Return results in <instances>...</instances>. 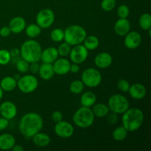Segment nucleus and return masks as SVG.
I'll list each match as a JSON object with an SVG mask.
<instances>
[{"label": "nucleus", "mask_w": 151, "mask_h": 151, "mask_svg": "<svg viewBox=\"0 0 151 151\" xmlns=\"http://www.w3.org/2000/svg\"><path fill=\"white\" fill-rule=\"evenodd\" d=\"M9 125V120L4 117H0V131L6 129Z\"/></svg>", "instance_id": "40"}, {"label": "nucleus", "mask_w": 151, "mask_h": 151, "mask_svg": "<svg viewBox=\"0 0 151 151\" xmlns=\"http://www.w3.org/2000/svg\"><path fill=\"white\" fill-rule=\"evenodd\" d=\"M128 131L123 126H119L116 128V129H114L112 136H113V138L114 140L118 142H122L125 140L126 137H128Z\"/></svg>", "instance_id": "28"}, {"label": "nucleus", "mask_w": 151, "mask_h": 151, "mask_svg": "<svg viewBox=\"0 0 151 151\" xmlns=\"http://www.w3.org/2000/svg\"><path fill=\"white\" fill-rule=\"evenodd\" d=\"M10 52V54L11 58H16V57H19L20 55V50H18L17 48H13L12 49Z\"/></svg>", "instance_id": "44"}, {"label": "nucleus", "mask_w": 151, "mask_h": 151, "mask_svg": "<svg viewBox=\"0 0 151 151\" xmlns=\"http://www.w3.org/2000/svg\"><path fill=\"white\" fill-rule=\"evenodd\" d=\"M116 3V0H103L101 2V7L104 11H111L114 9Z\"/></svg>", "instance_id": "35"}, {"label": "nucleus", "mask_w": 151, "mask_h": 151, "mask_svg": "<svg viewBox=\"0 0 151 151\" xmlns=\"http://www.w3.org/2000/svg\"><path fill=\"white\" fill-rule=\"evenodd\" d=\"M97 101V97L92 91H86L81 95V103L85 107H91Z\"/></svg>", "instance_id": "23"}, {"label": "nucleus", "mask_w": 151, "mask_h": 151, "mask_svg": "<svg viewBox=\"0 0 151 151\" xmlns=\"http://www.w3.org/2000/svg\"><path fill=\"white\" fill-rule=\"evenodd\" d=\"M128 92L132 98L135 100H142L147 94V89L143 84L134 83L130 86Z\"/></svg>", "instance_id": "17"}, {"label": "nucleus", "mask_w": 151, "mask_h": 151, "mask_svg": "<svg viewBox=\"0 0 151 151\" xmlns=\"http://www.w3.org/2000/svg\"><path fill=\"white\" fill-rule=\"evenodd\" d=\"M0 86L2 88L3 91H13L17 86V81L13 77H5L0 82Z\"/></svg>", "instance_id": "24"}, {"label": "nucleus", "mask_w": 151, "mask_h": 151, "mask_svg": "<svg viewBox=\"0 0 151 151\" xmlns=\"http://www.w3.org/2000/svg\"><path fill=\"white\" fill-rule=\"evenodd\" d=\"M107 119H108V122L110 124H115L116 122H117V114L115 113H113L111 112V114L109 113V114L107 115Z\"/></svg>", "instance_id": "39"}, {"label": "nucleus", "mask_w": 151, "mask_h": 151, "mask_svg": "<svg viewBox=\"0 0 151 151\" xmlns=\"http://www.w3.org/2000/svg\"><path fill=\"white\" fill-rule=\"evenodd\" d=\"M42 52L41 45L35 40H27L22 44L20 49V55L22 58L27 60L28 63L38 62L41 59Z\"/></svg>", "instance_id": "3"}, {"label": "nucleus", "mask_w": 151, "mask_h": 151, "mask_svg": "<svg viewBox=\"0 0 151 151\" xmlns=\"http://www.w3.org/2000/svg\"><path fill=\"white\" fill-rule=\"evenodd\" d=\"M11 150L13 151H24V148L22 146L19 145H15L13 147H12Z\"/></svg>", "instance_id": "45"}, {"label": "nucleus", "mask_w": 151, "mask_h": 151, "mask_svg": "<svg viewBox=\"0 0 151 151\" xmlns=\"http://www.w3.org/2000/svg\"><path fill=\"white\" fill-rule=\"evenodd\" d=\"M35 19H36V24L41 29H47L54 23V12L51 9H42L38 13Z\"/></svg>", "instance_id": "9"}, {"label": "nucleus", "mask_w": 151, "mask_h": 151, "mask_svg": "<svg viewBox=\"0 0 151 151\" xmlns=\"http://www.w3.org/2000/svg\"><path fill=\"white\" fill-rule=\"evenodd\" d=\"M81 81L83 83L84 86L89 88H95L101 83V73L97 69L88 68L83 72Z\"/></svg>", "instance_id": "7"}, {"label": "nucleus", "mask_w": 151, "mask_h": 151, "mask_svg": "<svg viewBox=\"0 0 151 151\" xmlns=\"http://www.w3.org/2000/svg\"><path fill=\"white\" fill-rule=\"evenodd\" d=\"M11 60L10 52L7 50H0V64L7 65Z\"/></svg>", "instance_id": "34"}, {"label": "nucleus", "mask_w": 151, "mask_h": 151, "mask_svg": "<svg viewBox=\"0 0 151 151\" xmlns=\"http://www.w3.org/2000/svg\"><path fill=\"white\" fill-rule=\"evenodd\" d=\"M80 71V66L78 63H72L70 66V72L72 73H78Z\"/></svg>", "instance_id": "43"}, {"label": "nucleus", "mask_w": 151, "mask_h": 151, "mask_svg": "<svg viewBox=\"0 0 151 151\" xmlns=\"http://www.w3.org/2000/svg\"><path fill=\"white\" fill-rule=\"evenodd\" d=\"M139 24L144 30H148L151 28V16L150 13H143L139 18Z\"/></svg>", "instance_id": "29"}, {"label": "nucleus", "mask_w": 151, "mask_h": 151, "mask_svg": "<svg viewBox=\"0 0 151 151\" xmlns=\"http://www.w3.org/2000/svg\"><path fill=\"white\" fill-rule=\"evenodd\" d=\"M113 58L108 52H100L94 58V63L99 69H106L111 65Z\"/></svg>", "instance_id": "16"}, {"label": "nucleus", "mask_w": 151, "mask_h": 151, "mask_svg": "<svg viewBox=\"0 0 151 151\" xmlns=\"http://www.w3.org/2000/svg\"><path fill=\"white\" fill-rule=\"evenodd\" d=\"M84 47L88 50H96L99 47L100 41L98 38L95 35H89L86 36L83 41Z\"/></svg>", "instance_id": "26"}, {"label": "nucleus", "mask_w": 151, "mask_h": 151, "mask_svg": "<svg viewBox=\"0 0 151 151\" xmlns=\"http://www.w3.org/2000/svg\"><path fill=\"white\" fill-rule=\"evenodd\" d=\"M3 94H4V92H3L2 88H1V86H0V100H1V99L2 98Z\"/></svg>", "instance_id": "46"}, {"label": "nucleus", "mask_w": 151, "mask_h": 151, "mask_svg": "<svg viewBox=\"0 0 151 151\" xmlns=\"http://www.w3.org/2000/svg\"><path fill=\"white\" fill-rule=\"evenodd\" d=\"M8 27L11 32L19 34L26 27V22L24 18L21 16H16L10 20Z\"/></svg>", "instance_id": "18"}, {"label": "nucleus", "mask_w": 151, "mask_h": 151, "mask_svg": "<svg viewBox=\"0 0 151 151\" xmlns=\"http://www.w3.org/2000/svg\"><path fill=\"white\" fill-rule=\"evenodd\" d=\"M58 52L55 47H48L44 50H42L41 55V59L42 63H53L58 58Z\"/></svg>", "instance_id": "15"}, {"label": "nucleus", "mask_w": 151, "mask_h": 151, "mask_svg": "<svg viewBox=\"0 0 151 151\" xmlns=\"http://www.w3.org/2000/svg\"><path fill=\"white\" fill-rule=\"evenodd\" d=\"M39 65H38V62H35V63H29V69L30 72L33 74H36L38 72L39 70Z\"/></svg>", "instance_id": "41"}, {"label": "nucleus", "mask_w": 151, "mask_h": 151, "mask_svg": "<svg viewBox=\"0 0 151 151\" xmlns=\"http://www.w3.org/2000/svg\"><path fill=\"white\" fill-rule=\"evenodd\" d=\"M54 130L56 135L58 136L59 137L65 139L72 137L75 131L74 127L72 124L63 120L55 123Z\"/></svg>", "instance_id": "11"}, {"label": "nucleus", "mask_w": 151, "mask_h": 151, "mask_svg": "<svg viewBox=\"0 0 151 151\" xmlns=\"http://www.w3.org/2000/svg\"><path fill=\"white\" fill-rule=\"evenodd\" d=\"M94 117L95 116L90 108L82 106L74 114L72 119L76 126L81 128H87L92 125Z\"/></svg>", "instance_id": "5"}, {"label": "nucleus", "mask_w": 151, "mask_h": 151, "mask_svg": "<svg viewBox=\"0 0 151 151\" xmlns=\"http://www.w3.org/2000/svg\"><path fill=\"white\" fill-rule=\"evenodd\" d=\"M15 64L17 70L21 73H26L29 69V63L22 58L19 59Z\"/></svg>", "instance_id": "32"}, {"label": "nucleus", "mask_w": 151, "mask_h": 151, "mask_svg": "<svg viewBox=\"0 0 151 151\" xmlns=\"http://www.w3.org/2000/svg\"><path fill=\"white\" fill-rule=\"evenodd\" d=\"M131 29V24L127 19L119 18L114 24V31L119 36H125Z\"/></svg>", "instance_id": "19"}, {"label": "nucleus", "mask_w": 151, "mask_h": 151, "mask_svg": "<svg viewBox=\"0 0 151 151\" xmlns=\"http://www.w3.org/2000/svg\"><path fill=\"white\" fill-rule=\"evenodd\" d=\"M71 63L66 58H58L53 63L52 66L55 74L58 75H65L70 72Z\"/></svg>", "instance_id": "14"}, {"label": "nucleus", "mask_w": 151, "mask_h": 151, "mask_svg": "<svg viewBox=\"0 0 151 151\" xmlns=\"http://www.w3.org/2000/svg\"><path fill=\"white\" fill-rule=\"evenodd\" d=\"M125 45L130 50H134L139 47L142 42V36L137 31L128 32L125 35Z\"/></svg>", "instance_id": "13"}, {"label": "nucleus", "mask_w": 151, "mask_h": 151, "mask_svg": "<svg viewBox=\"0 0 151 151\" xmlns=\"http://www.w3.org/2000/svg\"><path fill=\"white\" fill-rule=\"evenodd\" d=\"M44 125V121L40 114L29 112L24 115L20 119L19 131L27 138H32L35 134L41 131Z\"/></svg>", "instance_id": "1"}, {"label": "nucleus", "mask_w": 151, "mask_h": 151, "mask_svg": "<svg viewBox=\"0 0 151 151\" xmlns=\"http://www.w3.org/2000/svg\"><path fill=\"white\" fill-rule=\"evenodd\" d=\"M52 119L53 120V122H55V123L60 122V121L63 120V114L61 113L59 111H55L52 114Z\"/></svg>", "instance_id": "38"}, {"label": "nucleus", "mask_w": 151, "mask_h": 151, "mask_svg": "<svg viewBox=\"0 0 151 151\" xmlns=\"http://www.w3.org/2000/svg\"><path fill=\"white\" fill-rule=\"evenodd\" d=\"M71 92L75 94H80L83 92L84 89V84L82 82V81L79 80H75L72 81L69 86Z\"/></svg>", "instance_id": "30"}, {"label": "nucleus", "mask_w": 151, "mask_h": 151, "mask_svg": "<svg viewBox=\"0 0 151 151\" xmlns=\"http://www.w3.org/2000/svg\"><path fill=\"white\" fill-rule=\"evenodd\" d=\"M17 86L22 92L29 94L33 92L38 88V81L32 75H24L17 81Z\"/></svg>", "instance_id": "8"}, {"label": "nucleus", "mask_w": 151, "mask_h": 151, "mask_svg": "<svg viewBox=\"0 0 151 151\" xmlns=\"http://www.w3.org/2000/svg\"><path fill=\"white\" fill-rule=\"evenodd\" d=\"M86 37V29L80 25L74 24L68 27L65 29L63 40L70 46H75L83 42Z\"/></svg>", "instance_id": "4"}, {"label": "nucleus", "mask_w": 151, "mask_h": 151, "mask_svg": "<svg viewBox=\"0 0 151 151\" xmlns=\"http://www.w3.org/2000/svg\"><path fill=\"white\" fill-rule=\"evenodd\" d=\"M129 7L125 4H122L117 9V15L120 19H127L129 16Z\"/></svg>", "instance_id": "36"}, {"label": "nucleus", "mask_w": 151, "mask_h": 151, "mask_svg": "<svg viewBox=\"0 0 151 151\" xmlns=\"http://www.w3.org/2000/svg\"><path fill=\"white\" fill-rule=\"evenodd\" d=\"M32 138L34 144L40 147H47V145H49L50 141H51L50 136L47 135V134H44V133H41L40 131L35 134Z\"/></svg>", "instance_id": "22"}, {"label": "nucleus", "mask_w": 151, "mask_h": 151, "mask_svg": "<svg viewBox=\"0 0 151 151\" xmlns=\"http://www.w3.org/2000/svg\"><path fill=\"white\" fill-rule=\"evenodd\" d=\"M16 145V139L12 134H3L0 135V149L2 150H11Z\"/></svg>", "instance_id": "20"}, {"label": "nucleus", "mask_w": 151, "mask_h": 151, "mask_svg": "<svg viewBox=\"0 0 151 151\" xmlns=\"http://www.w3.org/2000/svg\"><path fill=\"white\" fill-rule=\"evenodd\" d=\"M25 32L29 38H36L41 34V28L37 24H31L25 27Z\"/></svg>", "instance_id": "27"}, {"label": "nucleus", "mask_w": 151, "mask_h": 151, "mask_svg": "<svg viewBox=\"0 0 151 151\" xmlns=\"http://www.w3.org/2000/svg\"><path fill=\"white\" fill-rule=\"evenodd\" d=\"M122 114V126L128 132L137 131L142 125L144 121V114L141 109L137 108L128 109Z\"/></svg>", "instance_id": "2"}, {"label": "nucleus", "mask_w": 151, "mask_h": 151, "mask_svg": "<svg viewBox=\"0 0 151 151\" xmlns=\"http://www.w3.org/2000/svg\"><path fill=\"white\" fill-rule=\"evenodd\" d=\"M117 86H118V88H119L121 91L125 93V92H128V90H129L130 84L126 80L120 79L119 81H118Z\"/></svg>", "instance_id": "37"}, {"label": "nucleus", "mask_w": 151, "mask_h": 151, "mask_svg": "<svg viewBox=\"0 0 151 151\" xmlns=\"http://www.w3.org/2000/svg\"><path fill=\"white\" fill-rule=\"evenodd\" d=\"M91 110H92L94 116L99 118L105 117L109 114V111H110L108 105L103 104V103H97V104L95 103L93 106V109Z\"/></svg>", "instance_id": "25"}, {"label": "nucleus", "mask_w": 151, "mask_h": 151, "mask_svg": "<svg viewBox=\"0 0 151 151\" xmlns=\"http://www.w3.org/2000/svg\"><path fill=\"white\" fill-rule=\"evenodd\" d=\"M17 107L10 101H5L0 106V114L5 119L10 120L16 117L17 115Z\"/></svg>", "instance_id": "12"}, {"label": "nucleus", "mask_w": 151, "mask_h": 151, "mask_svg": "<svg viewBox=\"0 0 151 151\" xmlns=\"http://www.w3.org/2000/svg\"><path fill=\"white\" fill-rule=\"evenodd\" d=\"M57 50L59 55L62 56V57H66V56L69 55V53H70L71 46L66 42L62 43L59 45Z\"/></svg>", "instance_id": "33"}, {"label": "nucleus", "mask_w": 151, "mask_h": 151, "mask_svg": "<svg viewBox=\"0 0 151 151\" xmlns=\"http://www.w3.org/2000/svg\"><path fill=\"white\" fill-rule=\"evenodd\" d=\"M10 32H11V31H10L9 27H1V29H0V35H1V37L9 36Z\"/></svg>", "instance_id": "42"}, {"label": "nucleus", "mask_w": 151, "mask_h": 151, "mask_svg": "<svg viewBox=\"0 0 151 151\" xmlns=\"http://www.w3.org/2000/svg\"><path fill=\"white\" fill-rule=\"evenodd\" d=\"M129 101L125 96L119 94L112 95L108 101L109 110L116 114H123L129 109Z\"/></svg>", "instance_id": "6"}, {"label": "nucleus", "mask_w": 151, "mask_h": 151, "mask_svg": "<svg viewBox=\"0 0 151 151\" xmlns=\"http://www.w3.org/2000/svg\"><path fill=\"white\" fill-rule=\"evenodd\" d=\"M88 55V51L84 45L78 44L74 46L72 49H71L69 57L72 63L81 64L87 59Z\"/></svg>", "instance_id": "10"}, {"label": "nucleus", "mask_w": 151, "mask_h": 151, "mask_svg": "<svg viewBox=\"0 0 151 151\" xmlns=\"http://www.w3.org/2000/svg\"><path fill=\"white\" fill-rule=\"evenodd\" d=\"M38 73L39 74L40 77L45 81H49L55 75L52 63H43L42 64L40 65Z\"/></svg>", "instance_id": "21"}, {"label": "nucleus", "mask_w": 151, "mask_h": 151, "mask_svg": "<svg viewBox=\"0 0 151 151\" xmlns=\"http://www.w3.org/2000/svg\"><path fill=\"white\" fill-rule=\"evenodd\" d=\"M50 37H51V39L55 42H60L63 40L64 31L60 28H56L52 31Z\"/></svg>", "instance_id": "31"}]
</instances>
